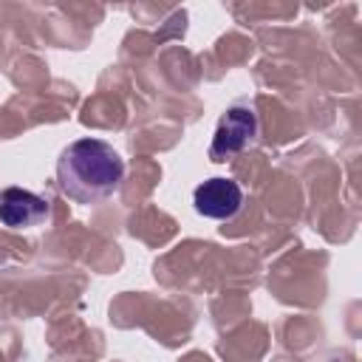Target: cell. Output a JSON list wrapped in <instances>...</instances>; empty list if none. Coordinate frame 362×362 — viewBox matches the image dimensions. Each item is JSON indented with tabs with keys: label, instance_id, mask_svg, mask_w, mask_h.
<instances>
[{
	"label": "cell",
	"instance_id": "obj_4",
	"mask_svg": "<svg viewBox=\"0 0 362 362\" xmlns=\"http://www.w3.org/2000/svg\"><path fill=\"white\" fill-rule=\"evenodd\" d=\"M45 218H48V204L37 192L23 189V187L0 189V221L6 226L25 229V226H37Z\"/></svg>",
	"mask_w": 362,
	"mask_h": 362
},
{
	"label": "cell",
	"instance_id": "obj_3",
	"mask_svg": "<svg viewBox=\"0 0 362 362\" xmlns=\"http://www.w3.org/2000/svg\"><path fill=\"white\" fill-rule=\"evenodd\" d=\"M195 212L212 221H232L243 206V189L232 178H209L195 187Z\"/></svg>",
	"mask_w": 362,
	"mask_h": 362
},
{
	"label": "cell",
	"instance_id": "obj_2",
	"mask_svg": "<svg viewBox=\"0 0 362 362\" xmlns=\"http://www.w3.org/2000/svg\"><path fill=\"white\" fill-rule=\"evenodd\" d=\"M257 136V113L252 105H232L226 107V113L218 122V130L212 136V147L209 156L215 161H223L235 153H240L243 147H249Z\"/></svg>",
	"mask_w": 362,
	"mask_h": 362
},
{
	"label": "cell",
	"instance_id": "obj_1",
	"mask_svg": "<svg viewBox=\"0 0 362 362\" xmlns=\"http://www.w3.org/2000/svg\"><path fill=\"white\" fill-rule=\"evenodd\" d=\"M124 161L102 139H76L57 158L59 189L76 204H96L122 184Z\"/></svg>",
	"mask_w": 362,
	"mask_h": 362
}]
</instances>
